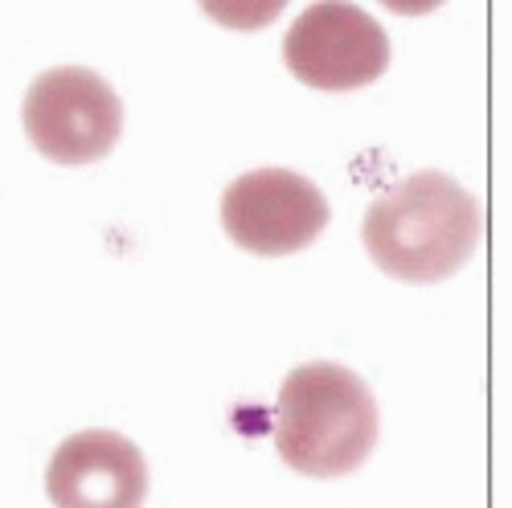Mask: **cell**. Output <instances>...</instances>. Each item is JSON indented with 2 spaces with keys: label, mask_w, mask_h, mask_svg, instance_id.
Instances as JSON below:
<instances>
[{
  "label": "cell",
  "mask_w": 512,
  "mask_h": 508,
  "mask_svg": "<svg viewBox=\"0 0 512 508\" xmlns=\"http://www.w3.org/2000/svg\"><path fill=\"white\" fill-rule=\"evenodd\" d=\"M29 144L50 164H95L123 132V103L115 87L87 66H54L33 78L21 107Z\"/></svg>",
  "instance_id": "cell-3"
},
{
  "label": "cell",
  "mask_w": 512,
  "mask_h": 508,
  "mask_svg": "<svg viewBox=\"0 0 512 508\" xmlns=\"http://www.w3.org/2000/svg\"><path fill=\"white\" fill-rule=\"evenodd\" d=\"M46 496L54 508H144L148 459L119 431H78L50 459Z\"/></svg>",
  "instance_id": "cell-6"
},
{
  "label": "cell",
  "mask_w": 512,
  "mask_h": 508,
  "mask_svg": "<svg viewBox=\"0 0 512 508\" xmlns=\"http://www.w3.org/2000/svg\"><path fill=\"white\" fill-rule=\"evenodd\" d=\"M201 13L209 21H218L222 29L234 33H259L275 25V17L287 9V0H197Z\"/></svg>",
  "instance_id": "cell-7"
},
{
  "label": "cell",
  "mask_w": 512,
  "mask_h": 508,
  "mask_svg": "<svg viewBox=\"0 0 512 508\" xmlns=\"http://www.w3.org/2000/svg\"><path fill=\"white\" fill-rule=\"evenodd\" d=\"M369 259L402 283H443L459 275L484 238L476 197L447 173H414L381 193L361 222Z\"/></svg>",
  "instance_id": "cell-1"
},
{
  "label": "cell",
  "mask_w": 512,
  "mask_h": 508,
  "mask_svg": "<svg viewBox=\"0 0 512 508\" xmlns=\"http://www.w3.org/2000/svg\"><path fill=\"white\" fill-rule=\"evenodd\" d=\"M381 5L398 17H422V13H435L439 5H447V0H381Z\"/></svg>",
  "instance_id": "cell-8"
},
{
  "label": "cell",
  "mask_w": 512,
  "mask_h": 508,
  "mask_svg": "<svg viewBox=\"0 0 512 508\" xmlns=\"http://www.w3.org/2000/svg\"><path fill=\"white\" fill-rule=\"evenodd\" d=\"M287 70L312 91H361L390 66V37L349 0H316L283 37Z\"/></svg>",
  "instance_id": "cell-4"
},
{
  "label": "cell",
  "mask_w": 512,
  "mask_h": 508,
  "mask_svg": "<svg viewBox=\"0 0 512 508\" xmlns=\"http://www.w3.org/2000/svg\"><path fill=\"white\" fill-rule=\"evenodd\" d=\"M377 447V398L365 377L336 361L291 369L275 402V451L291 472L336 480Z\"/></svg>",
  "instance_id": "cell-2"
},
{
  "label": "cell",
  "mask_w": 512,
  "mask_h": 508,
  "mask_svg": "<svg viewBox=\"0 0 512 508\" xmlns=\"http://www.w3.org/2000/svg\"><path fill=\"white\" fill-rule=\"evenodd\" d=\"M222 226L234 246L259 259H283L324 234L328 197L291 168H254L226 189Z\"/></svg>",
  "instance_id": "cell-5"
}]
</instances>
